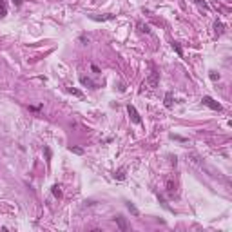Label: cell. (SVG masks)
<instances>
[{
	"label": "cell",
	"instance_id": "obj_1",
	"mask_svg": "<svg viewBox=\"0 0 232 232\" xmlns=\"http://www.w3.org/2000/svg\"><path fill=\"white\" fill-rule=\"evenodd\" d=\"M201 102H203V105H207L209 109H212V111H221L223 107H221V103H218L214 98H210V96H203L201 98Z\"/></svg>",
	"mask_w": 232,
	"mask_h": 232
},
{
	"label": "cell",
	"instance_id": "obj_2",
	"mask_svg": "<svg viewBox=\"0 0 232 232\" xmlns=\"http://www.w3.org/2000/svg\"><path fill=\"white\" fill-rule=\"evenodd\" d=\"M127 112H129L131 120H133L134 123H141V116L138 114V111L134 109V105H129V107H127Z\"/></svg>",
	"mask_w": 232,
	"mask_h": 232
},
{
	"label": "cell",
	"instance_id": "obj_3",
	"mask_svg": "<svg viewBox=\"0 0 232 232\" xmlns=\"http://www.w3.org/2000/svg\"><path fill=\"white\" fill-rule=\"evenodd\" d=\"M158 76H160V73H158V71H154V69H152V73H150L149 80H147V85H149L150 89H154V87H156V85H158Z\"/></svg>",
	"mask_w": 232,
	"mask_h": 232
},
{
	"label": "cell",
	"instance_id": "obj_4",
	"mask_svg": "<svg viewBox=\"0 0 232 232\" xmlns=\"http://www.w3.org/2000/svg\"><path fill=\"white\" fill-rule=\"evenodd\" d=\"M116 223H118V227H120V230L125 232L127 230V221H125V218H122V216H116Z\"/></svg>",
	"mask_w": 232,
	"mask_h": 232
},
{
	"label": "cell",
	"instance_id": "obj_5",
	"mask_svg": "<svg viewBox=\"0 0 232 232\" xmlns=\"http://www.w3.org/2000/svg\"><path fill=\"white\" fill-rule=\"evenodd\" d=\"M7 15V4L6 0H0V16H6Z\"/></svg>",
	"mask_w": 232,
	"mask_h": 232
},
{
	"label": "cell",
	"instance_id": "obj_6",
	"mask_svg": "<svg viewBox=\"0 0 232 232\" xmlns=\"http://www.w3.org/2000/svg\"><path fill=\"white\" fill-rule=\"evenodd\" d=\"M53 194H55V198H62V187L56 183V185H53Z\"/></svg>",
	"mask_w": 232,
	"mask_h": 232
},
{
	"label": "cell",
	"instance_id": "obj_7",
	"mask_svg": "<svg viewBox=\"0 0 232 232\" xmlns=\"http://www.w3.org/2000/svg\"><path fill=\"white\" fill-rule=\"evenodd\" d=\"M165 107H172V93L165 95Z\"/></svg>",
	"mask_w": 232,
	"mask_h": 232
},
{
	"label": "cell",
	"instance_id": "obj_8",
	"mask_svg": "<svg viewBox=\"0 0 232 232\" xmlns=\"http://www.w3.org/2000/svg\"><path fill=\"white\" fill-rule=\"evenodd\" d=\"M214 29H216V33H218V35H223V31H225V26H223L221 22H216V24H214Z\"/></svg>",
	"mask_w": 232,
	"mask_h": 232
},
{
	"label": "cell",
	"instance_id": "obj_9",
	"mask_svg": "<svg viewBox=\"0 0 232 232\" xmlns=\"http://www.w3.org/2000/svg\"><path fill=\"white\" fill-rule=\"evenodd\" d=\"M172 49L176 51L178 56H183V51H181V47H179V44H178V42H172Z\"/></svg>",
	"mask_w": 232,
	"mask_h": 232
},
{
	"label": "cell",
	"instance_id": "obj_10",
	"mask_svg": "<svg viewBox=\"0 0 232 232\" xmlns=\"http://www.w3.org/2000/svg\"><path fill=\"white\" fill-rule=\"evenodd\" d=\"M112 18H114L112 15H107V16H93V20H98V22H100V20H112Z\"/></svg>",
	"mask_w": 232,
	"mask_h": 232
},
{
	"label": "cell",
	"instance_id": "obj_11",
	"mask_svg": "<svg viewBox=\"0 0 232 232\" xmlns=\"http://www.w3.org/2000/svg\"><path fill=\"white\" fill-rule=\"evenodd\" d=\"M69 150H71V152H74V154H83V149H80V147H73V145H71Z\"/></svg>",
	"mask_w": 232,
	"mask_h": 232
},
{
	"label": "cell",
	"instance_id": "obj_12",
	"mask_svg": "<svg viewBox=\"0 0 232 232\" xmlns=\"http://www.w3.org/2000/svg\"><path fill=\"white\" fill-rule=\"evenodd\" d=\"M127 209H129V210H131V212H133L134 216H138V209H136V207H134L133 203H127Z\"/></svg>",
	"mask_w": 232,
	"mask_h": 232
},
{
	"label": "cell",
	"instance_id": "obj_13",
	"mask_svg": "<svg viewBox=\"0 0 232 232\" xmlns=\"http://www.w3.org/2000/svg\"><path fill=\"white\" fill-rule=\"evenodd\" d=\"M114 178H118V179H123V178H125V172H123V171H118V172L114 174Z\"/></svg>",
	"mask_w": 232,
	"mask_h": 232
},
{
	"label": "cell",
	"instance_id": "obj_14",
	"mask_svg": "<svg viewBox=\"0 0 232 232\" xmlns=\"http://www.w3.org/2000/svg\"><path fill=\"white\" fill-rule=\"evenodd\" d=\"M210 78H212V80H219V74H216V73H210Z\"/></svg>",
	"mask_w": 232,
	"mask_h": 232
},
{
	"label": "cell",
	"instance_id": "obj_15",
	"mask_svg": "<svg viewBox=\"0 0 232 232\" xmlns=\"http://www.w3.org/2000/svg\"><path fill=\"white\" fill-rule=\"evenodd\" d=\"M69 93H73V95H76V96H82L80 91H74V89H69Z\"/></svg>",
	"mask_w": 232,
	"mask_h": 232
},
{
	"label": "cell",
	"instance_id": "obj_16",
	"mask_svg": "<svg viewBox=\"0 0 232 232\" xmlns=\"http://www.w3.org/2000/svg\"><path fill=\"white\" fill-rule=\"evenodd\" d=\"M140 29H141V31H145V33H149V27H147V26H143V24H140Z\"/></svg>",
	"mask_w": 232,
	"mask_h": 232
},
{
	"label": "cell",
	"instance_id": "obj_17",
	"mask_svg": "<svg viewBox=\"0 0 232 232\" xmlns=\"http://www.w3.org/2000/svg\"><path fill=\"white\" fill-rule=\"evenodd\" d=\"M194 2H196V4H200V6H203V7H207V4H205L203 0H194Z\"/></svg>",
	"mask_w": 232,
	"mask_h": 232
},
{
	"label": "cell",
	"instance_id": "obj_18",
	"mask_svg": "<svg viewBox=\"0 0 232 232\" xmlns=\"http://www.w3.org/2000/svg\"><path fill=\"white\" fill-rule=\"evenodd\" d=\"M15 2V6H20V4H22V0H13Z\"/></svg>",
	"mask_w": 232,
	"mask_h": 232
}]
</instances>
